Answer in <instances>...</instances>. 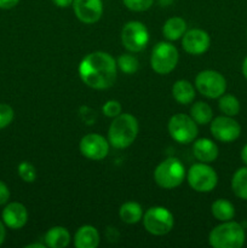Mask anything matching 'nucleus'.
I'll list each match as a JSON object with an SVG mask.
<instances>
[{"label":"nucleus","mask_w":247,"mask_h":248,"mask_svg":"<svg viewBox=\"0 0 247 248\" xmlns=\"http://www.w3.org/2000/svg\"><path fill=\"white\" fill-rule=\"evenodd\" d=\"M218 108H219V110L224 115L232 116L234 118V116H236L240 113L241 106H240L239 99L234 94L224 93L218 99Z\"/></svg>","instance_id":"nucleus-25"},{"label":"nucleus","mask_w":247,"mask_h":248,"mask_svg":"<svg viewBox=\"0 0 247 248\" xmlns=\"http://www.w3.org/2000/svg\"><path fill=\"white\" fill-rule=\"evenodd\" d=\"M246 241V232L240 223L222 222L208 235V244L213 248H241Z\"/></svg>","instance_id":"nucleus-3"},{"label":"nucleus","mask_w":247,"mask_h":248,"mask_svg":"<svg viewBox=\"0 0 247 248\" xmlns=\"http://www.w3.org/2000/svg\"><path fill=\"white\" fill-rule=\"evenodd\" d=\"M109 147L110 144H109L108 140H106L103 136L98 135V133H89V135L84 136L79 144V149L82 156L90 160H94V161L103 160L108 155Z\"/></svg>","instance_id":"nucleus-12"},{"label":"nucleus","mask_w":247,"mask_h":248,"mask_svg":"<svg viewBox=\"0 0 247 248\" xmlns=\"http://www.w3.org/2000/svg\"><path fill=\"white\" fill-rule=\"evenodd\" d=\"M116 64H118V68L125 74H135L136 72L139 68V63H138V60L131 53H124L116 61Z\"/></svg>","instance_id":"nucleus-26"},{"label":"nucleus","mask_w":247,"mask_h":248,"mask_svg":"<svg viewBox=\"0 0 247 248\" xmlns=\"http://www.w3.org/2000/svg\"><path fill=\"white\" fill-rule=\"evenodd\" d=\"M172 1H173V0H159V4L161 5V6H169Z\"/></svg>","instance_id":"nucleus-38"},{"label":"nucleus","mask_w":247,"mask_h":248,"mask_svg":"<svg viewBox=\"0 0 247 248\" xmlns=\"http://www.w3.org/2000/svg\"><path fill=\"white\" fill-rule=\"evenodd\" d=\"M46 245L43 244H31V245H27L26 248H44Z\"/></svg>","instance_id":"nucleus-37"},{"label":"nucleus","mask_w":247,"mask_h":248,"mask_svg":"<svg viewBox=\"0 0 247 248\" xmlns=\"http://www.w3.org/2000/svg\"><path fill=\"white\" fill-rule=\"evenodd\" d=\"M186 181L193 190L198 193H210L217 186L218 174L208 164L199 162L188 170Z\"/></svg>","instance_id":"nucleus-7"},{"label":"nucleus","mask_w":247,"mask_h":248,"mask_svg":"<svg viewBox=\"0 0 247 248\" xmlns=\"http://www.w3.org/2000/svg\"><path fill=\"white\" fill-rule=\"evenodd\" d=\"M121 110H123V107H121L120 102L115 101V99H109L104 103V106L102 107V111L106 116L108 118H115V116L120 115Z\"/></svg>","instance_id":"nucleus-30"},{"label":"nucleus","mask_w":247,"mask_h":248,"mask_svg":"<svg viewBox=\"0 0 247 248\" xmlns=\"http://www.w3.org/2000/svg\"><path fill=\"white\" fill-rule=\"evenodd\" d=\"M17 172L21 179L26 183H33L36 179V170L31 162L22 161L17 167Z\"/></svg>","instance_id":"nucleus-27"},{"label":"nucleus","mask_w":247,"mask_h":248,"mask_svg":"<svg viewBox=\"0 0 247 248\" xmlns=\"http://www.w3.org/2000/svg\"><path fill=\"white\" fill-rule=\"evenodd\" d=\"M72 6L75 16L82 23H96L103 15L102 0H74Z\"/></svg>","instance_id":"nucleus-14"},{"label":"nucleus","mask_w":247,"mask_h":248,"mask_svg":"<svg viewBox=\"0 0 247 248\" xmlns=\"http://www.w3.org/2000/svg\"><path fill=\"white\" fill-rule=\"evenodd\" d=\"M123 2L131 11L143 12L147 11L153 6L154 0H123Z\"/></svg>","instance_id":"nucleus-28"},{"label":"nucleus","mask_w":247,"mask_h":248,"mask_svg":"<svg viewBox=\"0 0 247 248\" xmlns=\"http://www.w3.org/2000/svg\"><path fill=\"white\" fill-rule=\"evenodd\" d=\"M186 31V22L182 17H171L165 22L162 27V34L169 41H176L181 39Z\"/></svg>","instance_id":"nucleus-20"},{"label":"nucleus","mask_w":247,"mask_h":248,"mask_svg":"<svg viewBox=\"0 0 247 248\" xmlns=\"http://www.w3.org/2000/svg\"><path fill=\"white\" fill-rule=\"evenodd\" d=\"M119 216H120V219L126 224H136L140 222L143 218L142 206L135 201H127L121 205Z\"/></svg>","instance_id":"nucleus-21"},{"label":"nucleus","mask_w":247,"mask_h":248,"mask_svg":"<svg viewBox=\"0 0 247 248\" xmlns=\"http://www.w3.org/2000/svg\"><path fill=\"white\" fill-rule=\"evenodd\" d=\"M182 46L184 51L190 55L199 56L205 53L211 46V38L207 31L194 28L186 31L182 36Z\"/></svg>","instance_id":"nucleus-13"},{"label":"nucleus","mask_w":247,"mask_h":248,"mask_svg":"<svg viewBox=\"0 0 247 248\" xmlns=\"http://www.w3.org/2000/svg\"><path fill=\"white\" fill-rule=\"evenodd\" d=\"M142 220L144 229L154 236H164L169 234L174 225L172 212L162 206L148 208L143 215Z\"/></svg>","instance_id":"nucleus-5"},{"label":"nucleus","mask_w":247,"mask_h":248,"mask_svg":"<svg viewBox=\"0 0 247 248\" xmlns=\"http://www.w3.org/2000/svg\"><path fill=\"white\" fill-rule=\"evenodd\" d=\"M10 200V189L2 181H0V206L7 203Z\"/></svg>","instance_id":"nucleus-31"},{"label":"nucleus","mask_w":247,"mask_h":248,"mask_svg":"<svg viewBox=\"0 0 247 248\" xmlns=\"http://www.w3.org/2000/svg\"><path fill=\"white\" fill-rule=\"evenodd\" d=\"M232 190L241 200H247V166L236 170L232 178Z\"/></svg>","instance_id":"nucleus-24"},{"label":"nucleus","mask_w":247,"mask_h":248,"mask_svg":"<svg viewBox=\"0 0 247 248\" xmlns=\"http://www.w3.org/2000/svg\"><path fill=\"white\" fill-rule=\"evenodd\" d=\"M241 70H242V75H244L245 79L247 80V57L245 58L244 62H242V68H241Z\"/></svg>","instance_id":"nucleus-36"},{"label":"nucleus","mask_w":247,"mask_h":248,"mask_svg":"<svg viewBox=\"0 0 247 248\" xmlns=\"http://www.w3.org/2000/svg\"><path fill=\"white\" fill-rule=\"evenodd\" d=\"M190 116L198 125H207L213 119L212 108L206 102H195L190 108Z\"/></svg>","instance_id":"nucleus-23"},{"label":"nucleus","mask_w":247,"mask_h":248,"mask_svg":"<svg viewBox=\"0 0 247 248\" xmlns=\"http://www.w3.org/2000/svg\"><path fill=\"white\" fill-rule=\"evenodd\" d=\"M121 43L130 52H140L149 43V31L144 23L139 21H130L121 31Z\"/></svg>","instance_id":"nucleus-10"},{"label":"nucleus","mask_w":247,"mask_h":248,"mask_svg":"<svg viewBox=\"0 0 247 248\" xmlns=\"http://www.w3.org/2000/svg\"><path fill=\"white\" fill-rule=\"evenodd\" d=\"M178 50L167 41H160L153 47L150 56V65L156 74H170L178 64Z\"/></svg>","instance_id":"nucleus-6"},{"label":"nucleus","mask_w":247,"mask_h":248,"mask_svg":"<svg viewBox=\"0 0 247 248\" xmlns=\"http://www.w3.org/2000/svg\"><path fill=\"white\" fill-rule=\"evenodd\" d=\"M99 241L98 230L92 225H82L74 235V246L77 248H97Z\"/></svg>","instance_id":"nucleus-17"},{"label":"nucleus","mask_w":247,"mask_h":248,"mask_svg":"<svg viewBox=\"0 0 247 248\" xmlns=\"http://www.w3.org/2000/svg\"><path fill=\"white\" fill-rule=\"evenodd\" d=\"M82 82L94 90H107L114 85L118 75V64L111 55L94 51L82 58L79 64Z\"/></svg>","instance_id":"nucleus-1"},{"label":"nucleus","mask_w":247,"mask_h":248,"mask_svg":"<svg viewBox=\"0 0 247 248\" xmlns=\"http://www.w3.org/2000/svg\"><path fill=\"white\" fill-rule=\"evenodd\" d=\"M195 87L202 96L216 99L227 91V80L217 70L206 69L196 75Z\"/></svg>","instance_id":"nucleus-9"},{"label":"nucleus","mask_w":247,"mask_h":248,"mask_svg":"<svg viewBox=\"0 0 247 248\" xmlns=\"http://www.w3.org/2000/svg\"><path fill=\"white\" fill-rule=\"evenodd\" d=\"M193 154L195 159L200 162L211 164L217 160L219 150H218V145L210 138H199L194 140Z\"/></svg>","instance_id":"nucleus-16"},{"label":"nucleus","mask_w":247,"mask_h":248,"mask_svg":"<svg viewBox=\"0 0 247 248\" xmlns=\"http://www.w3.org/2000/svg\"><path fill=\"white\" fill-rule=\"evenodd\" d=\"M212 216L219 222H228L235 217V207L227 199H218L211 206Z\"/></svg>","instance_id":"nucleus-22"},{"label":"nucleus","mask_w":247,"mask_h":248,"mask_svg":"<svg viewBox=\"0 0 247 248\" xmlns=\"http://www.w3.org/2000/svg\"><path fill=\"white\" fill-rule=\"evenodd\" d=\"M44 241L50 248H64L69 245L70 234L64 227H52L46 232Z\"/></svg>","instance_id":"nucleus-19"},{"label":"nucleus","mask_w":247,"mask_h":248,"mask_svg":"<svg viewBox=\"0 0 247 248\" xmlns=\"http://www.w3.org/2000/svg\"><path fill=\"white\" fill-rule=\"evenodd\" d=\"M186 176L185 167L177 157H167L154 171V181L160 188L174 189L183 183Z\"/></svg>","instance_id":"nucleus-4"},{"label":"nucleus","mask_w":247,"mask_h":248,"mask_svg":"<svg viewBox=\"0 0 247 248\" xmlns=\"http://www.w3.org/2000/svg\"><path fill=\"white\" fill-rule=\"evenodd\" d=\"M19 2V0H0V9L9 10L16 6Z\"/></svg>","instance_id":"nucleus-32"},{"label":"nucleus","mask_w":247,"mask_h":248,"mask_svg":"<svg viewBox=\"0 0 247 248\" xmlns=\"http://www.w3.org/2000/svg\"><path fill=\"white\" fill-rule=\"evenodd\" d=\"M139 131L138 121L132 114L121 113L111 121L108 130V142L115 149L128 148L136 140Z\"/></svg>","instance_id":"nucleus-2"},{"label":"nucleus","mask_w":247,"mask_h":248,"mask_svg":"<svg viewBox=\"0 0 247 248\" xmlns=\"http://www.w3.org/2000/svg\"><path fill=\"white\" fill-rule=\"evenodd\" d=\"M240 156H241V160H242V162H244L245 166H247V143L244 145V147H242Z\"/></svg>","instance_id":"nucleus-35"},{"label":"nucleus","mask_w":247,"mask_h":248,"mask_svg":"<svg viewBox=\"0 0 247 248\" xmlns=\"http://www.w3.org/2000/svg\"><path fill=\"white\" fill-rule=\"evenodd\" d=\"M73 1H74V0H52L53 4L57 7H61V9H65V7L72 6Z\"/></svg>","instance_id":"nucleus-33"},{"label":"nucleus","mask_w":247,"mask_h":248,"mask_svg":"<svg viewBox=\"0 0 247 248\" xmlns=\"http://www.w3.org/2000/svg\"><path fill=\"white\" fill-rule=\"evenodd\" d=\"M172 140L179 144H190L198 137V124L186 114H174L170 118L167 125Z\"/></svg>","instance_id":"nucleus-8"},{"label":"nucleus","mask_w":247,"mask_h":248,"mask_svg":"<svg viewBox=\"0 0 247 248\" xmlns=\"http://www.w3.org/2000/svg\"><path fill=\"white\" fill-rule=\"evenodd\" d=\"M210 130L215 140L222 143L235 142L241 135V126L232 116L222 115L212 119Z\"/></svg>","instance_id":"nucleus-11"},{"label":"nucleus","mask_w":247,"mask_h":248,"mask_svg":"<svg viewBox=\"0 0 247 248\" xmlns=\"http://www.w3.org/2000/svg\"><path fill=\"white\" fill-rule=\"evenodd\" d=\"M172 96L177 103L185 106L191 103L195 98V89L188 80H177L172 86Z\"/></svg>","instance_id":"nucleus-18"},{"label":"nucleus","mask_w":247,"mask_h":248,"mask_svg":"<svg viewBox=\"0 0 247 248\" xmlns=\"http://www.w3.org/2000/svg\"><path fill=\"white\" fill-rule=\"evenodd\" d=\"M15 118V111L9 104L0 103V130L7 127Z\"/></svg>","instance_id":"nucleus-29"},{"label":"nucleus","mask_w":247,"mask_h":248,"mask_svg":"<svg viewBox=\"0 0 247 248\" xmlns=\"http://www.w3.org/2000/svg\"><path fill=\"white\" fill-rule=\"evenodd\" d=\"M5 236H6V230H5V224L2 223V220H0V246L4 242Z\"/></svg>","instance_id":"nucleus-34"},{"label":"nucleus","mask_w":247,"mask_h":248,"mask_svg":"<svg viewBox=\"0 0 247 248\" xmlns=\"http://www.w3.org/2000/svg\"><path fill=\"white\" fill-rule=\"evenodd\" d=\"M2 223L10 229H22L28 222V211L21 202H10L1 213Z\"/></svg>","instance_id":"nucleus-15"}]
</instances>
